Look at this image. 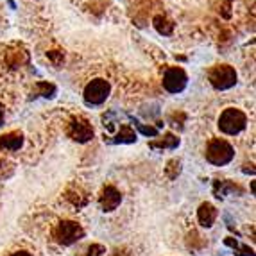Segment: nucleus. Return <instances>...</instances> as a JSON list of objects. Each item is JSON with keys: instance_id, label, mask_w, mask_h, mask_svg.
Returning <instances> with one entry per match:
<instances>
[{"instance_id": "6ab92c4d", "label": "nucleus", "mask_w": 256, "mask_h": 256, "mask_svg": "<svg viewBox=\"0 0 256 256\" xmlns=\"http://www.w3.org/2000/svg\"><path fill=\"white\" fill-rule=\"evenodd\" d=\"M66 199H68L74 206H77V208H82V206L88 204V197L86 196L81 197L79 190H68V192H66Z\"/></svg>"}, {"instance_id": "7ed1b4c3", "label": "nucleus", "mask_w": 256, "mask_h": 256, "mask_svg": "<svg viewBox=\"0 0 256 256\" xmlns=\"http://www.w3.org/2000/svg\"><path fill=\"white\" fill-rule=\"evenodd\" d=\"M236 70L231 64H215L214 68L208 72V81L215 90L226 92L236 84Z\"/></svg>"}, {"instance_id": "9d476101", "label": "nucleus", "mask_w": 256, "mask_h": 256, "mask_svg": "<svg viewBox=\"0 0 256 256\" xmlns=\"http://www.w3.org/2000/svg\"><path fill=\"white\" fill-rule=\"evenodd\" d=\"M24 146V134L20 131H11V132H6L0 136V149L2 150H18L20 147Z\"/></svg>"}, {"instance_id": "423d86ee", "label": "nucleus", "mask_w": 256, "mask_h": 256, "mask_svg": "<svg viewBox=\"0 0 256 256\" xmlns=\"http://www.w3.org/2000/svg\"><path fill=\"white\" fill-rule=\"evenodd\" d=\"M188 86V76L181 66H168L163 74V88L168 94H181Z\"/></svg>"}, {"instance_id": "ddd939ff", "label": "nucleus", "mask_w": 256, "mask_h": 256, "mask_svg": "<svg viewBox=\"0 0 256 256\" xmlns=\"http://www.w3.org/2000/svg\"><path fill=\"white\" fill-rule=\"evenodd\" d=\"M136 142V131L129 124H122L116 132V136L111 140V144H134Z\"/></svg>"}, {"instance_id": "39448f33", "label": "nucleus", "mask_w": 256, "mask_h": 256, "mask_svg": "<svg viewBox=\"0 0 256 256\" xmlns=\"http://www.w3.org/2000/svg\"><path fill=\"white\" fill-rule=\"evenodd\" d=\"M54 238L61 246H74L76 242L84 238V230L81 228V224H77L74 220H63L56 226Z\"/></svg>"}, {"instance_id": "f8f14e48", "label": "nucleus", "mask_w": 256, "mask_h": 256, "mask_svg": "<svg viewBox=\"0 0 256 256\" xmlns=\"http://www.w3.org/2000/svg\"><path fill=\"white\" fill-rule=\"evenodd\" d=\"M178 146H180V138L174 136L172 132H166L165 136L158 138V140H154V142H150V144H149V147H150V149H154V150H163V149L174 150V149H178Z\"/></svg>"}, {"instance_id": "412c9836", "label": "nucleus", "mask_w": 256, "mask_h": 256, "mask_svg": "<svg viewBox=\"0 0 256 256\" xmlns=\"http://www.w3.org/2000/svg\"><path fill=\"white\" fill-rule=\"evenodd\" d=\"M113 256H131V252H129V249L120 248V249H115V252H113Z\"/></svg>"}, {"instance_id": "1a4fd4ad", "label": "nucleus", "mask_w": 256, "mask_h": 256, "mask_svg": "<svg viewBox=\"0 0 256 256\" xmlns=\"http://www.w3.org/2000/svg\"><path fill=\"white\" fill-rule=\"evenodd\" d=\"M217 208H215L212 202H202L201 206H199V210H197V220L201 222V226L204 228H212L215 224V220H217Z\"/></svg>"}, {"instance_id": "9b49d317", "label": "nucleus", "mask_w": 256, "mask_h": 256, "mask_svg": "<svg viewBox=\"0 0 256 256\" xmlns=\"http://www.w3.org/2000/svg\"><path fill=\"white\" fill-rule=\"evenodd\" d=\"M244 194V190L235 184L233 181H228V180H215L214 181V194L217 199H222V197L230 196V194Z\"/></svg>"}, {"instance_id": "4468645a", "label": "nucleus", "mask_w": 256, "mask_h": 256, "mask_svg": "<svg viewBox=\"0 0 256 256\" xmlns=\"http://www.w3.org/2000/svg\"><path fill=\"white\" fill-rule=\"evenodd\" d=\"M224 244H226L228 248L233 249L236 256H254V251H252V249L249 248V246H244V244L236 242V240L231 238V236H228V238L224 240Z\"/></svg>"}, {"instance_id": "aec40b11", "label": "nucleus", "mask_w": 256, "mask_h": 256, "mask_svg": "<svg viewBox=\"0 0 256 256\" xmlns=\"http://www.w3.org/2000/svg\"><path fill=\"white\" fill-rule=\"evenodd\" d=\"M106 252V248L100 246V244H92L90 248L86 249V254L84 256H102Z\"/></svg>"}, {"instance_id": "6e6552de", "label": "nucleus", "mask_w": 256, "mask_h": 256, "mask_svg": "<svg viewBox=\"0 0 256 256\" xmlns=\"http://www.w3.org/2000/svg\"><path fill=\"white\" fill-rule=\"evenodd\" d=\"M98 202H100L102 212H115L120 206V202H122V194L113 184H108V186L102 188L100 197H98Z\"/></svg>"}, {"instance_id": "2eb2a0df", "label": "nucleus", "mask_w": 256, "mask_h": 256, "mask_svg": "<svg viewBox=\"0 0 256 256\" xmlns=\"http://www.w3.org/2000/svg\"><path fill=\"white\" fill-rule=\"evenodd\" d=\"M152 24H154V27H156V30H158L160 34H163V36L172 34V30H174V24L166 20L165 16H162V14H158V16H154Z\"/></svg>"}, {"instance_id": "4be33fe9", "label": "nucleus", "mask_w": 256, "mask_h": 256, "mask_svg": "<svg viewBox=\"0 0 256 256\" xmlns=\"http://www.w3.org/2000/svg\"><path fill=\"white\" fill-rule=\"evenodd\" d=\"M6 166H8V163H6L4 160H0V178L6 176Z\"/></svg>"}, {"instance_id": "393cba45", "label": "nucleus", "mask_w": 256, "mask_h": 256, "mask_svg": "<svg viewBox=\"0 0 256 256\" xmlns=\"http://www.w3.org/2000/svg\"><path fill=\"white\" fill-rule=\"evenodd\" d=\"M9 256H32V254L27 252V251H18V252H13V254H9Z\"/></svg>"}, {"instance_id": "a211bd4d", "label": "nucleus", "mask_w": 256, "mask_h": 256, "mask_svg": "<svg viewBox=\"0 0 256 256\" xmlns=\"http://www.w3.org/2000/svg\"><path fill=\"white\" fill-rule=\"evenodd\" d=\"M165 174L168 180H178V176L181 174V160H170V162L166 163V168H165Z\"/></svg>"}, {"instance_id": "0eeeda50", "label": "nucleus", "mask_w": 256, "mask_h": 256, "mask_svg": "<svg viewBox=\"0 0 256 256\" xmlns=\"http://www.w3.org/2000/svg\"><path fill=\"white\" fill-rule=\"evenodd\" d=\"M66 134L77 144H86L94 138V128L84 116H72L68 122V129Z\"/></svg>"}, {"instance_id": "f03ea898", "label": "nucleus", "mask_w": 256, "mask_h": 256, "mask_svg": "<svg viewBox=\"0 0 256 256\" xmlns=\"http://www.w3.org/2000/svg\"><path fill=\"white\" fill-rule=\"evenodd\" d=\"M206 162H210L215 166H224L235 158V149L231 147L230 142L222 140V138H214L210 140L206 146Z\"/></svg>"}, {"instance_id": "5701e85b", "label": "nucleus", "mask_w": 256, "mask_h": 256, "mask_svg": "<svg viewBox=\"0 0 256 256\" xmlns=\"http://www.w3.org/2000/svg\"><path fill=\"white\" fill-rule=\"evenodd\" d=\"M4 120H6V108L0 104V126L4 124Z\"/></svg>"}, {"instance_id": "20e7f679", "label": "nucleus", "mask_w": 256, "mask_h": 256, "mask_svg": "<svg viewBox=\"0 0 256 256\" xmlns=\"http://www.w3.org/2000/svg\"><path fill=\"white\" fill-rule=\"evenodd\" d=\"M111 94V84L110 81L102 79V77H97L94 81H90L84 86V92H82V98H84L86 106H100L108 100Z\"/></svg>"}, {"instance_id": "b1692460", "label": "nucleus", "mask_w": 256, "mask_h": 256, "mask_svg": "<svg viewBox=\"0 0 256 256\" xmlns=\"http://www.w3.org/2000/svg\"><path fill=\"white\" fill-rule=\"evenodd\" d=\"M246 174H254V168H252V163L251 165H244V168H242Z\"/></svg>"}, {"instance_id": "f3484780", "label": "nucleus", "mask_w": 256, "mask_h": 256, "mask_svg": "<svg viewBox=\"0 0 256 256\" xmlns=\"http://www.w3.org/2000/svg\"><path fill=\"white\" fill-rule=\"evenodd\" d=\"M131 122H132V126L131 128H136L138 129V132H142L144 136H158V128L156 126H146V124H142L140 120L138 118H132L131 116Z\"/></svg>"}, {"instance_id": "f257e3e1", "label": "nucleus", "mask_w": 256, "mask_h": 256, "mask_svg": "<svg viewBox=\"0 0 256 256\" xmlns=\"http://www.w3.org/2000/svg\"><path fill=\"white\" fill-rule=\"evenodd\" d=\"M246 128H248V115L236 108H228L218 116V129L224 134L235 136V134H240Z\"/></svg>"}, {"instance_id": "dca6fc26", "label": "nucleus", "mask_w": 256, "mask_h": 256, "mask_svg": "<svg viewBox=\"0 0 256 256\" xmlns=\"http://www.w3.org/2000/svg\"><path fill=\"white\" fill-rule=\"evenodd\" d=\"M36 95H40V97L43 98H52L56 95V92H58V88H56L52 82H47V81H42L36 84Z\"/></svg>"}]
</instances>
